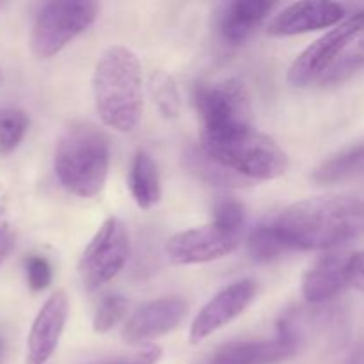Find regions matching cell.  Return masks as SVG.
I'll return each instance as SVG.
<instances>
[{
	"instance_id": "obj_1",
	"label": "cell",
	"mask_w": 364,
	"mask_h": 364,
	"mask_svg": "<svg viewBox=\"0 0 364 364\" xmlns=\"http://www.w3.org/2000/svg\"><path fill=\"white\" fill-rule=\"evenodd\" d=\"M287 249L331 251L364 237V201L354 196H318L284 208L272 223Z\"/></svg>"
},
{
	"instance_id": "obj_2",
	"label": "cell",
	"mask_w": 364,
	"mask_h": 364,
	"mask_svg": "<svg viewBox=\"0 0 364 364\" xmlns=\"http://www.w3.org/2000/svg\"><path fill=\"white\" fill-rule=\"evenodd\" d=\"M92 96L100 119L112 130L128 134L142 116V66L127 46H109L92 73Z\"/></svg>"
},
{
	"instance_id": "obj_3",
	"label": "cell",
	"mask_w": 364,
	"mask_h": 364,
	"mask_svg": "<svg viewBox=\"0 0 364 364\" xmlns=\"http://www.w3.org/2000/svg\"><path fill=\"white\" fill-rule=\"evenodd\" d=\"M110 166L109 139L91 123H71L59 137L53 167L59 183L77 198H95L105 187Z\"/></svg>"
},
{
	"instance_id": "obj_4",
	"label": "cell",
	"mask_w": 364,
	"mask_h": 364,
	"mask_svg": "<svg viewBox=\"0 0 364 364\" xmlns=\"http://www.w3.org/2000/svg\"><path fill=\"white\" fill-rule=\"evenodd\" d=\"M201 149L244 180H276L288 169V156L274 139L252 124L201 134Z\"/></svg>"
},
{
	"instance_id": "obj_5",
	"label": "cell",
	"mask_w": 364,
	"mask_h": 364,
	"mask_svg": "<svg viewBox=\"0 0 364 364\" xmlns=\"http://www.w3.org/2000/svg\"><path fill=\"white\" fill-rule=\"evenodd\" d=\"M96 2L68 0L50 2L39 11L31 32V50L39 59H50L87 31L98 18Z\"/></svg>"
},
{
	"instance_id": "obj_6",
	"label": "cell",
	"mask_w": 364,
	"mask_h": 364,
	"mask_svg": "<svg viewBox=\"0 0 364 364\" xmlns=\"http://www.w3.org/2000/svg\"><path fill=\"white\" fill-rule=\"evenodd\" d=\"M364 32V11L345 18L340 25L316 39L291 64L288 71V82L294 87H308L336 64L354 39Z\"/></svg>"
},
{
	"instance_id": "obj_7",
	"label": "cell",
	"mask_w": 364,
	"mask_h": 364,
	"mask_svg": "<svg viewBox=\"0 0 364 364\" xmlns=\"http://www.w3.org/2000/svg\"><path fill=\"white\" fill-rule=\"evenodd\" d=\"M130 255L127 226L117 217H109L82 255L78 272L84 287L95 291L123 270Z\"/></svg>"
},
{
	"instance_id": "obj_8",
	"label": "cell",
	"mask_w": 364,
	"mask_h": 364,
	"mask_svg": "<svg viewBox=\"0 0 364 364\" xmlns=\"http://www.w3.org/2000/svg\"><path fill=\"white\" fill-rule=\"evenodd\" d=\"M192 100L203 124L201 134L252 124L247 91L238 80L199 82Z\"/></svg>"
},
{
	"instance_id": "obj_9",
	"label": "cell",
	"mask_w": 364,
	"mask_h": 364,
	"mask_svg": "<svg viewBox=\"0 0 364 364\" xmlns=\"http://www.w3.org/2000/svg\"><path fill=\"white\" fill-rule=\"evenodd\" d=\"M240 233H233L215 223L181 231L167 242V256L176 265H198L215 262L237 251Z\"/></svg>"
},
{
	"instance_id": "obj_10",
	"label": "cell",
	"mask_w": 364,
	"mask_h": 364,
	"mask_svg": "<svg viewBox=\"0 0 364 364\" xmlns=\"http://www.w3.org/2000/svg\"><path fill=\"white\" fill-rule=\"evenodd\" d=\"M256 283L252 279H240L220 290L212 301L203 306L191 326V343H199L219 329L240 316L256 297Z\"/></svg>"
},
{
	"instance_id": "obj_11",
	"label": "cell",
	"mask_w": 364,
	"mask_h": 364,
	"mask_svg": "<svg viewBox=\"0 0 364 364\" xmlns=\"http://www.w3.org/2000/svg\"><path fill=\"white\" fill-rule=\"evenodd\" d=\"M297 352V334L288 318L274 340L233 341L213 354L212 364H279Z\"/></svg>"
},
{
	"instance_id": "obj_12",
	"label": "cell",
	"mask_w": 364,
	"mask_h": 364,
	"mask_svg": "<svg viewBox=\"0 0 364 364\" xmlns=\"http://www.w3.org/2000/svg\"><path fill=\"white\" fill-rule=\"evenodd\" d=\"M345 20V7L336 2L306 0L287 6L267 25V32L276 38L306 34L311 31H322L336 27Z\"/></svg>"
},
{
	"instance_id": "obj_13",
	"label": "cell",
	"mask_w": 364,
	"mask_h": 364,
	"mask_svg": "<svg viewBox=\"0 0 364 364\" xmlns=\"http://www.w3.org/2000/svg\"><path fill=\"white\" fill-rule=\"evenodd\" d=\"M187 302L178 297L159 299L148 302L132 315L123 327V340L128 345H141L166 336L176 329L187 315Z\"/></svg>"
},
{
	"instance_id": "obj_14",
	"label": "cell",
	"mask_w": 364,
	"mask_h": 364,
	"mask_svg": "<svg viewBox=\"0 0 364 364\" xmlns=\"http://www.w3.org/2000/svg\"><path fill=\"white\" fill-rule=\"evenodd\" d=\"M68 313H70V302L64 291H55L46 299L28 333L27 364H46L52 358L63 336Z\"/></svg>"
},
{
	"instance_id": "obj_15",
	"label": "cell",
	"mask_w": 364,
	"mask_h": 364,
	"mask_svg": "<svg viewBox=\"0 0 364 364\" xmlns=\"http://www.w3.org/2000/svg\"><path fill=\"white\" fill-rule=\"evenodd\" d=\"M352 252L333 251L320 256L302 277V295L311 304L331 301L350 284Z\"/></svg>"
},
{
	"instance_id": "obj_16",
	"label": "cell",
	"mask_w": 364,
	"mask_h": 364,
	"mask_svg": "<svg viewBox=\"0 0 364 364\" xmlns=\"http://www.w3.org/2000/svg\"><path fill=\"white\" fill-rule=\"evenodd\" d=\"M276 7L267 0H237L224 7L220 14V34L230 45H240Z\"/></svg>"
},
{
	"instance_id": "obj_17",
	"label": "cell",
	"mask_w": 364,
	"mask_h": 364,
	"mask_svg": "<svg viewBox=\"0 0 364 364\" xmlns=\"http://www.w3.org/2000/svg\"><path fill=\"white\" fill-rule=\"evenodd\" d=\"M130 192L141 208L148 210L160 201L162 188L155 160L146 151H137L130 167Z\"/></svg>"
},
{
	"instance_id": "obj_18",
	"label": "cell",
	"mask_w": 364,
	"mask_h": 364,
	"mask_svg": "<svg viewBox=\"0 0 364 364\" xmlns=\"http://www.w3.org/2000/svg\"><path fill=\"white\" fill-rule=\"evenodd\" d=\"M364 171V144L341 151L340 155L331 156L329 160L316 167L313 180L320 185H333L338 181L348 180Z\"/></svg>"
},
{
	"instance_id": "obj_19",
	"label": "cell",
	"mask_w": 364,
	"mask_h": 364,
	"mask_svg": "<svg viewBox=\"0 0 364 364\" xmlns=\"http://www.w3.org/2000/svg\"><path fill=\"white\" fill-rule=\"evenodd\" d=\"M148 89L155 102L156 109L160 110L166 119H176L181 112V96L174 78L167 71L156 70L149 73Z\"/></svg>"
},
{
	"instance_id": "obj_20",
	"label": "cell",
	"mask_w": 364,
	"mask_h": 364,
	"mask_svg": "<svg viewBox=\"0 0 364 364\" xmlns=\"http://www.w3.org/2000/svg\"><path fill=\"white\" fill-rule=\"evenodd\" d=\"M28 130V116L14 107L0 109V155H9L20 146Z\"/></svg>"
},
{
	"instance_id": "obj_21",
	"label": "cell",
	"mask_w": 364,
	"mask_h": 364,
	"mask_svg": "<svg viewBox=\"0 0 364 364\" xmlns=\"http://www.w3.org/2000/svg\"><path fill=\"white\" fill-rule=\"evenodd\" d=\"M247 249L249 255L255 262L258 263H267L272 262V259L279 258L287 247L281 242V238L277 237L274 226H258L251 235H249L247 240Z\"/></svg>"
},
{
	"instance_id": "obj_22",
	"label": "cell",
	"mask_w": 364,
	"mask_h": 364,
	"mask_svg": "<svg viewBox=\"0 0 364 364\" xmlns=\"http://www.w3.org/2000/svg\"><path fill=\"white\" fill-rule=\"evenodd\" d=\"M191 167L203 178L205 181L212 185H220V187H238L242 181H247L244 178L237 176L235 173L228 171L226 167H223L220 164H217L215 160L210 159L203 149H198L191 155Z\"/></svg>"
},
{
	"instance_id": "obj_23",
	"label": "cell",
	"mask_w": 364,
	"mask_h": 364,
	"mask_svg": "<svg viewBox=\"0 0 364 364\" xmlns=\"http://www.w3.org/2000/svg\"><path fill=\"white\" fill-rule=\"evenodd\" d=\"M127 311V299L121 297V295H109L96 308L95 318H92V329L98 334L109 333L124 318Z\"/></svg>"
},
{
	"instance_id": "obj_24",
	"label": "cell",
	"mask_w": 364,
	"mask_h": 364,
	"mask_svg": "<svg viewBox=\"0 0 364 364\" xmlns=\"http://www.w3.org/2000/svg\"><path fill=\"white\" fill-rule=\"evenodd\" d=\"M213 223L233 233H240L245 224V210L237 199H220L213 208Z\"/></svg>"
},
{
	"instance_id": "obj_25",
	"label": "cell",
	"mask_w": 364,
	"mask_h": 364,
	"mask_svg": "<svg viewBox=\"0 0 364 364\" xmlns=\"http://www.w3.org/2000/svg\"><path fill=\"white\" fill-rule=\"evenodd\" d=\"M25 274L32 291H43L52 283V265L43 256L32 255L25 259Z\"/></svg>"
},
{
	"instance_id": "obj_26",
	"label": "cell",
	"mask_w": 364,
	"mask_h": 364,
	"mask_svg": "<svg viewBox=\"0 0 364 364\" xmlns=\"http://www.w3.org/2000/svg\"><path fill=\"white\" fill-rule=\"evenodd\" d=\"M364 66V52L361 53H350V55H341L336 60L333 68L327 71L322 77V84H336V82L345 80L347 77H350L354 71H358L359 68Z\"/></svg>"
},
{
	"instance_id": "obj_27",
	"label": "cell",
	"mask_w": 364,
	"mask_h": 364,
	"mask_svg": "<svg viewBox=\"0 0 364 364\" xmlns=\"http://www.w3.org/2000/svg\"><path fill=\"white\" fill-rule=\"evenodd\" d=\"M350 284L364 294V252H352Z\"/></svg>"
},
{
	"instance_id": "obj_28",
	"label": "cell",
	"mask_w": 364,
	"mask_h": 364,
	"mask_svg": "<svg viewBox=\"0 0 364 364\" xmlns=\"http://www.w3.org/2000/svg\"><path fill=\"white\" fill-rule=\"evenodd\" d=\"M160 348L159 347H146L141 352L134 355L130 359H124V361H114V363H103V364H156L160 359Z\"/></svg>"
},
{
	"instance_id": "obj_29",
	"label": "cell",
	"mask_w": 364,
	"mask_h": 364,
	"mask_svg": "<svg viewBox=\"0 0 364 364\" xmlns=\"http://www.w3.org/2000/svg\"><path fill=\"white\" fill-rule=\"evenodd\" d=\"M14 237L11 233V230L7 226H0V265L6 259V256L9 255V251L13 249Z\"/></svg>"
},
{
	"instance_id": "obj_30",
	"label": "cell",
	"mask_w": 364,
	"mask_h": 364,
	"mask_svg": "<svg viewBox=\"0 0 364 364\" xmlns=\"http://www.w3.org/2000/svg\"><path fill=\"white\" fill-rule=\"evenodd\" d=\"M4 348H6V345H4V338L2 334H0V363H2V358H4Z\"/></svg>"
},
{
	"instance_id": "obj_31",
	"label": "cell",
	"mask_w": 364,
	"mask_h": 364,
	"mask_svg": "<svg viewBox=\"0 0 364 364\" xmlns=\"http://www.w3.org/2000/svg\"><path fill=\"white\" fill-rule=\"evenodd\" d=\"M359 50H363V52H364V32L361 36H359Z\"/></svg>"
},
{
	"instance_id": "obj_32",
	"label": "cell",
	"mask_w": 364,
	"mask_h": 364,
	"mask_svg": "<svg viewBox=\"0 0 364 364\" xmlns=\"http://www.w3.org/2000/svg\"><path fill=\"white\" fill-rule=\"evenodd\" d=\"M0 82H2V70H0Z\"/></svg>"
},
{
	"instance_id": "obj_33",
	"label": "cell",
	"mask_w": 364,
	"mask_h": 364,
	"mask_svg": "<svg viewBox=\"0 0 364 364\" xmlns=\"http://www.w3.org/2000/svg\"><path fill=\"white\" fill-rule=\"evenodd\" d=\"M0 6H2V4H0Z\"/></svg>"
}]
</instances>
